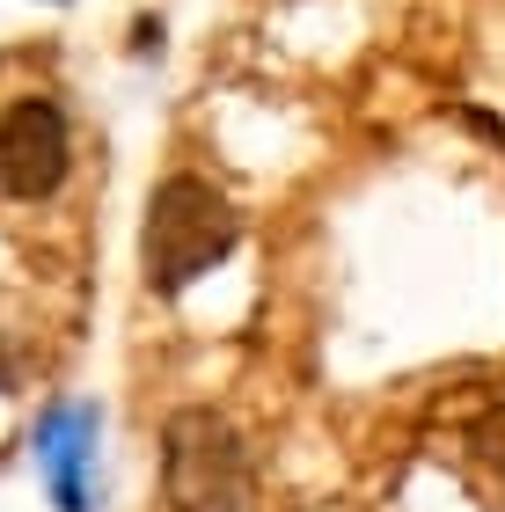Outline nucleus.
I'll return each instance as SVG.
<instances>
[{"label":"nucleus","mask_w":505,"mask_h":512,"mask_svg":"<svg viewBox=\"0 0 505 512\" xmlns=\"http://www.w3.org/2000/svg\"><path fill=\"white\" fill-rule=\"evenodd\" d=\"M235 242H242V213H235V198H227L213 176L176 169V176H162L147 191V220H140V278H147V293H162V300L191 293Z\"/></svg>","instance_id":"f257e3e1"},{"label":"nucleus","mask_w":505,"mask_h":512,"mask_svg":"<svg viewBox=\"0 0 505 512\" xmlns=\"http://www.w3.org/2000/svg\"><path fill=\"white\" fill-rule=\"evenodd\" d=\"M162 491H169V512H242L249 505V447H242L235 417L213 403L169 410Z\"/></svg>","instance_id":"f03ea898"},{"label":"nucleus","mask_w":505,"mask_h":512,"mask_svg":"<svg viewBox=\"0 0 505 512\" xmlns=\"http://www.w3.org/2000/svg\"><path fill=\"white\" fill-rule=\"evenodd\" d=\"M74 169V125L52 96H15L0 110V191L37 205L52 198Z\"/></svg>","instance_id":"7ed1b4c3"},{"label":"nucleus","mask_w":505,"mask_h":512,"mask_svg":"<svg viewBox=\"0 0 505 512\" xmlns=\"http://www.w3.org/2000/svg\"><path fill=\"white\" fill-rule=\"evenodd\" d=\"M96 432L103 417L96 403H52L37 417V476L44 491H52L59 512H96V483H88V469H96Z\"/></svg>","instance_id":"20e7f679"},{"label":"nucleus","mask_w":505,"mask_h":512,"mask_svg":"<svg viewBox=\"0 0 505 512\" xmlns=\"http://www.w3.org/2000/svg\"><path fill=\"white\" fill-rule=\"evenodd\" d=\"M469 454H476V461H484V469L505 483V403H491V410L469 425Z\"/></svg>","instance_id":"39448f33"}]
</instances>
